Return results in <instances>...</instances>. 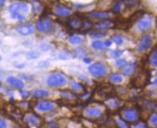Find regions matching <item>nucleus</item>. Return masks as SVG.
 Returning a JSON list of instances; mask_svg holds the SVG:
<instances>
[{
    "label": "nucleus",
    "mask_w": 157,
    "mask_h": 128,
    "mask_svg": "<svg viewBox=\"0 0 157 128\" xmlns=\"http://www.w3.org/2000/svg\"><path fill=\"white\" fill-rule=\"evenodd\" d=\"M148 124L152 128H157V114L151 115L148 119Z\"/></svg>",
    "instance_id": "27"
},
{
    "label": "nucleus",
    "mask_w": 157,
    "mask_h": 128,
    "mask_svg": "<svg viewBox=\"0 0 157 128\" xmlns=\"http://www.w3.org/2000/svg\"><path fill=\"white\" fill-rule=\"evenodd\" d=\"M126 63V61H125V60H124V59H121V60H119V61H117V63H116V66L117 67H119V68H121L124 65H125V64Z\"/></svg>",
    "instance_id": "39"
},
{
    "label": "nucleus",
    "mask_w": 157,
    "mask_h": 128,
    "mask_svg": "<svg viewBox=\"0 0 157 128\" xmlns=\"http://www.w3.org/2000/svg\"><path fill=\"white\" fill-rule=\"evenodd\" d=\"M148 63L152 67H157V46L152 49L148 58Z\"/></svg>",
    "instance_id": "19"
},
{
    "label": "nucleus",
    "mask_w": 157,
    "mask_h": 128,
    "mask_svg": "<svg viewBox=\"0 0 157 128\" xmlns=\"http://www.w3.org/2000/svg\"><path fill=\"white\" fill-rule=\"evenodd\" d=\"M56 14L61 17H69L71 14V11L69 8L61 5H58L55 7Z\"/></svg>",
    "instance_id": "10"
},
{
    "label": "nucleus",
    "mask_w": 157,
    "mask_h": 128,
    "mask_svg": "<svg viewBox=\"0 0 157 128\" xmlns=\"http://www.w3.org/2000/svg\"><path fill=\"white\" fill-rule=\"evenodd\" d=\"M91 36L94 38H104L105 36H106V33L104 32H102V31H98V32H94V33L92 34V36Z\"/></svg>",
    "instance_id": "34"
},
{
    "label": "nucleus",
    "mask_w": 157,
    "mask_h": 128,
    "mask_svg": "<svg viewBox=\"0 0 157 128\" xmlns=\"http://www.w3.org/2000/svg\"><path fill=\"white\" fill-rule=\"evenodd\" d=\"M112 45V41L110 40H107L105 42L102 41H94L92 43V47L95 50H106L108 47Z\"/></svg>",
    "instance_id": "13"
},
{
    "label": "nucleus",
    "mask_w": 157,
    "mask_h": 128,
    "mask_svg": "<svg viewBox=\"0 0 157 128\" xmlns=\"http://www.w3.org/2000/svg\"><path fill=\"white\" fill-rule=\"evenodd\" d=\"M2 61V57H1V55H0V61Z\"/></svg>",
    "instance_id": "47"
},
{
    "label": "nucleus",
    "mask_w": 157,
    "mask_h": 128,
    "mask_svg": "<svg viewBox=\"0 0 157 128\" xmlns=\"http://www.w3.org/2000/svg\"><path fill=\"white\" fill-rule=\"evenodd\" d=\"M111 101L109 102L107 105H108V107H109L110 109H116L117 107H119L120 106V103L117 100H115V99H113L111 97Z\"/></svg>",
    "instance_id": "32"
},
{
    "label": "nucleus",
    "mask_w": 157,
    "mask_h": 128,
    "mask_svg": "<svg viewBox=\"0 0 157 128\" xmlns=\"http://www.w3.org/2000/svg\"><path fill=\"white\" fill-rule=\"evenodd\" d=\"M67 82V78L61 73H53L47 78L48 85L53 88L61 87V86H65Z\"/></svg>",
    "instance_id": "2"
},
{
    "label": "nucleus",
    "mask_w": 157,
    "mask_h": 128,
    "mask_svg": "<svg viewBox=\"0 0 157 128\" xmlns=\"http://www.w3.org/2000/svg\"><path fill=\"white\" fill-rule=\"evenodd\" d=\"M89 72L95 78H101L107 73V69L102 63H96L89 67Z\"/></svg>",
    "instance_id": "4"
},
{
    "label": "nucleus",
    "mask_w": 157,
    "mask_h": 128,
    "mask_svg": "<svg viewBox=\"0 0 157 128\" xmlns=\"http://www.w3.org/2000/svg\"><path fill=\"white\" fill-rule=\"evenodd\" d=\"M61 96L63 98L67 99V100H74L76 98V94L74 93L68 92V91H64V92H61Z\"/></svg>",
    "instance_id": "28"
},
{
    "label": "nucleus",
    "mask_w": 157,
    "mask_h": 128,
    "mask_svg": "<svg viewBox=\"0 0 157 128\" xmlns=\"http://www.w3.org/2000/svg\"><path fill=\"white\" fill-rule=\"evenodd\" d=\"M86 115L90 118H100L102 116V111L97 107H90L86 109Z\"/></svg>",
    "instance_id": "14"
},
{
    "label": "nucleus",
    "mask_w": 157,
    "mask_h": 128,
    "mask_svg": "<svg viewBox=\"0 0 157 128\" xmlns=\"http://www.w3.org/2000/svg\"><path fill=\"white\" fill-rule=\"evenodd\" d=\"M49 95V92L48 91L44 90V89H36L35 90L33 93V96H34L35 98H47L48 97Z\"/></svg>",
    "instance_id": "21"
},
{
    "label": "nucleus",
    "mask_w": 157,
    "mask_h": 128,
    "mask_svg": "<svg viewBox=\"0 0 157 128\" xmlns=\"http://www.w3.org/2000/svg\"><path fill=\"white\" fill-rule=\"evenodd\" d=\"M113 26V22L110 20H101L100 22L96 24L95 28L98 31H104L111 28Z\"/></svg>",
    "instance_id": "17"
},
{
    "label": "nucleus",
    "mask_w": 157,
    "mask_h": 128,
    "mask_svg": "<svg viewBox=\"0 0 157 128\" xmlns=\"http://www.w3.org/2000/svg\"><path fill=\"white\" fill-rule=\"evenodd\" d=\"M84 61L86 63H90L91 62H92V60L89 58H84Z\"/></svg>",
    "instance_id": "45"
},
{
    "label": "nucleus",
    "mask_w": 157,
    "mask_h": 128,
    "mask_svg": "<svg viewBox=\"0 0 157 128\" xmlns=\"http://www.w3.org/2000/svg\"><path fill=\"white\" fill-rule=\"evenodd\" d=\"M131 128H149V127L144 122L138 120L136 122L133 123V126Z\"/></svg>",
    "instance_id": "31"
},
{
    "label": "nucleus",
    "mask_w": 157,
    "mask_h": 128,
    "mask_svg": "<svg viewBox=\"0 0 157 128\" xmlns=\"http://www.w3.org/2000/svg\"><path fill=\"white\" fill-rule=\"evenodd\" d=\"M8 9L10 13H13V12L21 13L20 12H27L28 11V5L25 3H14L10 6Z\"/></svg>",
    "instance_id": "9"
},
{
    "label": "nucleus",
    "mask_w": 157,
    "mask_h": 128,
    "mask_svg": "<svg viewBox=\"0 0 157 128\" xmlns=\"http://www.w3.org/2000/svg\"><path fill=\"white\" fill-rule=\"evenodd\" d=\"M6 2V0H0V9L2 8Z\"/></svg>",
    "instance_id": "43"
},
{
    "label": "nucleus",
    "mask_w": 157,
    "mask_h": 128,
    "mask_svg": "<svg viewBox=\"0 0 157 128\" xmlns=\"http://www.w3.org/2000/svg\"><path fill=\"white\" fill-rule=\"evenodd\" d=\"M109 81L114 84H120L123 81V77L120 76L119 74H113L109 76Z\"/></svg>",
    "instance_id": "25"
},
{
    "label": "nucleus",
    "mask_w": 157,
    "mask_h": 128,
    "mask_svg": "<svg viewBox=\"0 0 157 128\" xmlns=\"http://www.w3.org/2000/svg\"><path fill=\"white\" fill-rule=\"evenodd\" d=\"M84 22V21L80 19V18L76 17L69 20V21L68 22V25L70 28L73 29V30H79V29L83 28Z\"/></svg>",
    "instance_id": "11"
},
{
    "label": "nucleus",
    "mask_w": 157,
    "mask_h": 128,
    "mask_svg": "<svg viewBox=\"0 0 157 128\" xmlns=\"http://www.w3.org/2000/svg\"><path fill=\"white\" fill-rule=\"evenodd\" d=\"M27 57L29 59H36L39 57V53L37 52H30L28 53Z\"/></svg>",
    "instance_id": "37"
},
{
    "label": "nucleus",
    "mask_w": 157,
    "mask_h": 128,
    "mask_svg": "<svg viewBox=\"0 0 157 128\" xmlns=\"http://www.w3.org/2000/svg\"><path fill=\"white\" fill-rule=\"evenodd\" d=\"M11 17L14 20H17L18 21L22 22L25 20V17H24L23 15L21 13H18V12H13V13H11Z\"/></svg>",
    "instance_id": "29"
},
{
    "label": "nucleus",
    "mask_w": 157,
    "mask_h": 128,
    "mask_svg": "<svg viewBox=\"0 0 157 128\" xmlns=\"http://www.w3.org/2000/svg\"><path fill=\"white\" fill-rule=\"evenodd\" d=\"M26 122L31 127H38L40 125L41 120L38 116L33 115H30L26 117Z\"/></svg>",
    "instance_id": "18"
},
{
    "label": "nucleus",
    "mask_w": 157,
    "mask_h": 128,
    "mask_svg": "<svg viewBox=\"0 0 157 128\" xmlns=\"http://www.w3.org/2000/svg\"><path fill=\"white\" fill-rule=\"evenodd\" d=\"M153 84H154V85H155V86H157V78H156V79L154 80V82H153Z\"/></svg>",
    "instance_id": "46"
},
{
    "label": "nucleus",
    "mask_w": 157,
    "mask_h": 128,
    "mask_svg": "<svg viewBox=\"0 0 157 128\" xmlns=\"http://www.w3.org/2000/svg\"><path fill=\"white\" fill-rule=\"evenodd\" d=\"M16 30H17L18 33L22 35V36H27L33 33L34 28L32 25H30V24H28V25H20L16 28Z\"/></svg>",
    "instance_id": "12"
},
{
    "label": "nucleus",
    "mask_w": 157,
    "mask_h": 128,
    "mask_svg": "<svg viewBox=\"0 0 157 128\" xmlns=\"http://www.w3.org/2000/svg\"><path fill=\"white\" fill-rule=\"evenodd\" d=\"M153 20L151 17L141 18L138 22L137 28L140 32H144V31L148 30V29L151 28Z\"/></svg>",
    "instance_id": "8"
},
{
    "label": "nucleus",
    "mask_w": 157,
    "mask_h": 128,
    "mask_svg": "<svg viewBox=\"0 0 157 128\" xmlns=\"http://www.w3.org/2000/svg\"><path fill=\"white\" fill-rule=\"evenodd\" d=\"M152 38L150 36H144L139 40V43L137 45L136 50L138 53H144L150 48L152 45Z\"/></svg>",
    "instance_id": "5"
},
{
    "label": "nucleus",
    "mask_w": 157,
    "mask_h": 128,
    "mask_svg": "<svg viewBox=\"0 0 157 128\" xmlns=\"http://www.w3.org/2000/svg\"><path fill=\"white\" fill-rule=\"evenodd\" d=\"M111 40H112L113 42L116 43L117 45H122L123 43V39L121 36H118V35H115L113 36L112 38H111Z\"/></svg>",
    "instance_id": "33"
},
{
    "label": "nucleus",
    "mask_w": 157,
    "mask_h": 128,
    "mask_svg": "<svg viewBox=\"0 0 157 128\" xmlns=\"http://www.w3.org/2000/svg\"><path fill=\"white\" fill-rule=\"evenodd\" d=\"M48 128H61V127H60L59 126H58L57 125H56V124H52V125L49 126Z\"/></svg>",
    "instance_id": "44"
},
{
    "label": "nucleus",
    "mask_w": 157,
    "mask_h": 128,
    "mask_svg": "<svg viewBox=\"0 0 157 128\" xmlns=\"http://www.w3.org/2000/svg\"><path fill=\"white\" fill-rule=\"evenodd\" d=\"M143 107L147 111H154L157 108V103L154 101H144L143 103Z\"/></svg>",
    "instance_id": "22"
},
{
    "label": "nucleus",
    "mask_w": 157,
    "mask_h": 128,
    "mask_svg": "<svg viewBox=\"0 0 157 128\" xmlns=\"http://www.w3.org/2000/svg\"><path fill=\"white\" fill-rule=\"evenodd\" d=\"M36 109L41 112H49L54 110L55 104L50 101H42L36 104Z\"/></svg>",
    "instance_id": "7"
},
{
    "label": "nucleus",
    "mask_w": 157,
    "mask_h": 128,
    "mask_svg": "<svg viewBox=\"0 0 157 128\" xmlns=\"http://www.w3.org/2000/svg\"><path fill=\"white\" fill-rule=\"evenodd\" d=\"M115 122H116V125L118 128H131L128 125V122L121 117H117L115 120Z\"/></svg>",
    "instance_id": "26"
},
{
    "label": "nucleus",
    "mask_w": 157,
    "mask_h": 128,
    "mask_svg": "<svg viewBox=\"0 0 157 128\" xmlns=\"http://www.w3.org/2000/svg\"><path fill=\"white\" fill-rule=\"evenodd\" d=\"M69 42L72 45H80L83 43V39L80 36H72L69 38Z\"/></svg>",
    "instance_id": "24"
},
{
    "label": "nucleus",
    "mask_w": 157,
    "mask_h": 128,
    "mask_svg": "<svg viewBox=\"0 0 157 128\" xmlns=\"http://www.w3.org/2000/svg\"><path fill=\"white\" fill-rule=\"evenodd\" d=\"M123 119L128 123H135L139 120L140 114L137 109L133 108H128L123 109L122 112Z\"/></svg>",
    "instance_id": "3"
},
{
    "label": "nucleus",
    "mask_w": 157,
    "mask_h": 128,
    "mask_svg": "<svg viewBox=\"0 0 157 128\" xmlns=\"http://www.w3.org/2000/svg\"><path fill=\"white\" fill-rule=\"evenodd\" d=\"M47 66H48V62L43 61V62H40V63H39L38 67H46Z\"/></svg>",
    "instance_id": "42"
},
{
    "label": "nucleus",
    "mask_w": 157,
    "mask_h": 128,
    "mask_svg": "<svg viewBox=\"0 0 157 128\" xmlns=\"http://www.w3.org/2000/svg\"><path fill=\"white\" fill-rule=\"evenodd\" d=\"M87 15L91 18L100 20H105L108 19L109 17V13L107 12H90Z\"/></svg>",
    "instance_id": "15"
},
{
    "label": "nucleus",
    "mask_w": 157,
    "mask_h": 128,
    "mask_svg": "<svg viewBox=\"0 0 157 128\" xmlns=\"http://www.w3.org/2000/svg\"><path fill=\"white\" fill-rule=\"evenodd\" d=\"M123 73L125 76H131L134 73L135 71V66H134L133 64L127 63L121 68Z\"/></svg>",
    "instance_id": "20"
},
{
    "label": "nucleus",
    "mask_w": 157,
    "mask_h": 128,
    "mask_svg": "<svg viewBox=\"0 0 157 128\" xmlns=\"http://www.w3.org/2000/svg\"><path fill=\"white\" fill-rule=\"evenodd\" d=\"M124 2L128 7L133 8L138 6V0H124Z\"/></svg>",
    "instance_id": "30"
},
{
    "label": "nucleus",
    "mask_w": 157,
    "mask_h": 128,
    "mask_svg": "<svg viewBox=\"0 0 157 128\" xmlns=\"http://www.w3.org/2000/svg\"><path fill=\"white\" fill-rule=\"evenodd\" d=\"M36 28L40 32L43 33H48L53 30V24L51 21L48 20H40L37 22Z\"/></svg>",
    "instance_id": "6"
},
{
    "label": "nucleus",
    "mask_w": 157,
    "mask_h": 128,
    "mask_svg": "<svg viewBox=\"0 0 157 128\" xmlns=\"http://www.w3.org/2000/svg\"><path fill=\"white\" fill-rule=\"evenodd\" d=\"M150 80V74L147 71L138 73L131 81V85L135 88H142L147 85Z\"/></svg>",
    "instance_id": "1"
},
{
    "label": "nucleus",
    "mask_w": 157,
    "mask_h": 128,
    "mask_svg": "<svg viewBox=\"0 0 157 128\" xmlns=\"http://www.w3.org/2000/svg\"><path fill=\"white\" fill-rule=\"evenodd\" d=\"M123 51H121V50H115V51H113L112 53H111V55L113 58H118L121 56V55L123 54Z\"/></svg>",
    "instance_id": "38"
},
{
    "label": "nucleus",
    "mask_w": 157,
    "mask_h": 128,
    "mask_svg": "<svg viewBox=\"0 0 157 128\" xmlns=\"http://www.w3.org/2000/svg\"><path fill=\"white\" fill-rule=\"evenodd\" d=\"M7 124L6 122L5 119L0 118V128H7Z\"/></svg>",
    "instance_id": "41"
},
{
    "label": "nucleus",
    "mask_w": 157,
    "mask_h": 128,
    "mask_svg": "<svg viewBox=\"0 0 157 128\" xmlns=\"http://www.w3.org/2000/svg\"><path fill=\"white\" fill-rule=\"evenodd\" d=\"M123 2H118L115 6L114 7V12H119L121 11L122 8H123Z\"/></svg>",
    "instance_id": "36"
},
{
    "label": "nucleus",
    "mask_w": 157,
    "mask_h": 128,
    "mask_svg": "<svg viewBox=\"0 0 157 128\" xmlns=\"http://www.w3.org/2000/svg\"><path fill=\"white\" fill-rule=\"evenodd\" d=\"M7 83L10 84V86H13V87L18 88V89H22L24 88L25 84L21 80L18 79V78L13 77V76H10L7 79Z\"/></svg>",
    "instance_id": "16"
},
{
    "label": "nucleus",
    "mask_w": 157,
    "mask_h": 128,
    "mask_svg": "<svg viewBox=\"0 0 157 128\" xmlns=\"http://www.w3.org/2000/svg\"><path fill=\"white\" fill-rule=\"evenodd\" d=\"M20 94H21V96L22 99H27L30 96V92H27V91H21Z\"/></svg>",
    "instance_id": "40"
},
{
    "label": "nucleus",
    "mask_w": 157,
    "mask_h": 128,
    "mask_svg": "<svg viewBox=\"0 0 157 128\" xmlns=\"http://www.w3.org/2000/svg\"><path fill=\"white\" fill-rule=\"evenodd\" d=\"M70 86H71V88L76 93L83 92L85 91V88H84V87L82 84L78 83V82L74 81L71 82V84H70Z\"/></svg>",
    "instance_id": "23"
},
{
    "label": "nucleus",
    "mask_w": 157,
    "mask_h": 128,
    "mask_svg": "<svg viewBox=\"0 0 157 128\" xmlns=\"http://www.w3.org/2000/svg\"><path fill=\"white\" fill-rule=\"evenodd\" d=\"M33 11L36 14L39 13L41 10L40 4H39L38 2H37L36 1L34 2L33 3Z\"/></svg>",
    "instance_id": "35"
},
{
    "label": "nucleus",
    "mask_w": 157,
    "mask_h": 128,
    "mask_svg": "<svg viewBox=\"0 0 157 128\" xmlns=\"http://www.w3.org/2000/svg\"><path fill=\"white\" fill-rule=\"evenodd\" d=\"M156 76H157V72H156Z\"/></svg>",
    "instance_id": "48"
}]
</instances>
